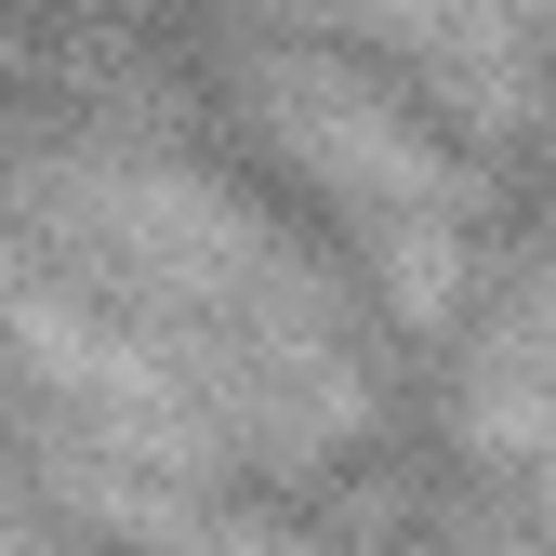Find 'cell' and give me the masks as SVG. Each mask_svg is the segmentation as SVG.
<instances>
[{
	"label": "cell",
	"mask_w": 556,
	"mask_h": 556,
	"mask_svg": "<svg viewBox=\"0 0 556 556\" xmlns=\"http://www.w3.org/2000/svg\"><path fill=\"white\" fill-rule=\"evenodd\" d=\"M14 226L40 239L27 265L80 278L93 305H119L132 331H160L173 358L213 384L239 451L305 464V451L371 425L344 305L318 292V265L278 239V213L239 199L226 173L160 160V147H53V160L14 173Z\"/></svg>",
	"instance_id": "6da1fadb"
},
{
	"label": "cell",
	"mask_w": 556,
	"mask_h": 556,
	"mask_svg": "<svg viewBox=\"0 0 556 556\" xmlns=\"http://www.w3.org/2000/svg\"><path fill=\"white\" fill-rule=\"evenodd\" d=\"M239 119L265 132L278 173H305L331 213L358 226L384 305L410 331H451L464 318V278H477V173L451 160V132L410 106L384 66L318 53V40L239 53Z\"/></svg>",
	"instance_id": "7a4b0ae2"
},
{
	"label": "cell",
	"mask_w": 556,
	"mask_h": 556,
	"mask_svg": "<svg viewBox=\"0 0 556 556\" xmlns=\"http://www.w3.org/2000/svg\"><path fill=\"white\" fill-rule=\"evenodd\" d=\"M331 14L371 27L397 66H425L438 93L491 106V119L530 106V14H517V0H331Z\"/></svg>",
	"instance_id": "3957f363"
}]
</instances>
